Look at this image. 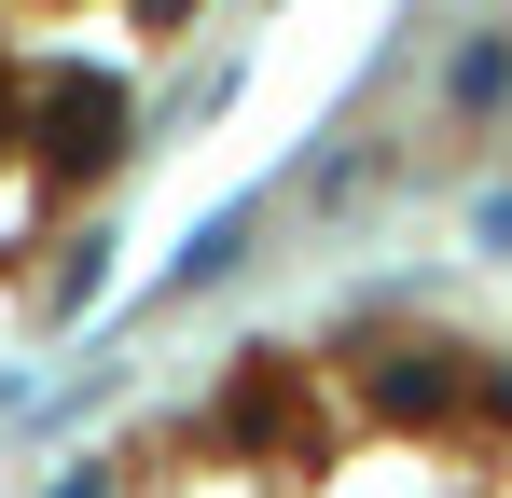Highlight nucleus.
I'll use <instances>...</instances> for the list:
<instances>
[{
	"instance_id": "f257e3e1",
	"label": "nucleus",
	"mask_w": 512,
	"mask_h": 498,
	"mask_svg": "<svg viewBox=\"0 0 512 498\" xmlns=\"http://www.w3.org/2000/svg\"><path fill=\"white\" fill-rule=\"evenodd\" d=\"M111 139H125V97H111L97 70H56V97H42V153H56V166H97Z\"/></svg>"
},
{
	"instance_id": "f03ea898",
	"label": "nucleus",
	"mask_w": 512,
	"mask_h": 498,
	"mask_svg": "<svg viewBox=\"0 0 512 498\" xmlns=\"http://www.w3.org/2000/svg\"><path fill=\"white\" fill-rule=\"evenodd\" d=\"M374 415H402V429L457 415V360H388V374H374Z\"/></svg>"
},
{
	"instance_id": "7ed1b4c3",
	"label": "nucleus",
	"mask_w": 512,
	"mask_h": 498,
	"mask_svg": "<svg viewBox=\"0 0 512 498\" xmlns=\"http://www.w3.org/2000/svg\"><path fill=\"white\" fill-rule=\"evenodd\" d=\"M499 97H512V56H499V42H471V56H457V111H499Z\"/></svg>"
}]
</instances>
